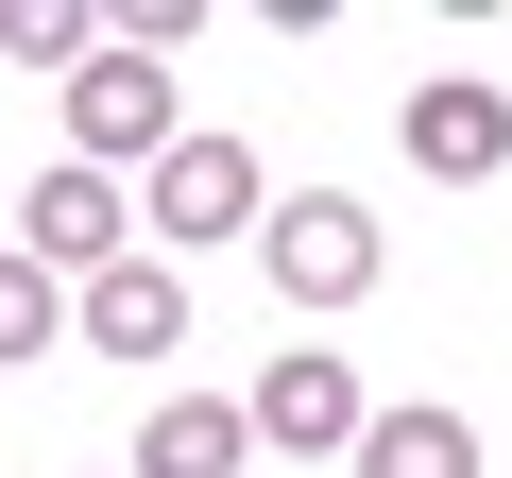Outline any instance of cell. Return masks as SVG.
Returning <instances> with one entry per match:
<instances>
[{
  "mask_svg": "<svg viewBox=\"0 0 512 478\" xmlns=\"http://www.w3.org/2000/svg\"><path fill=\"white\" fill-rule=\"evenodd\" d=\"M256 257H274V308H359L376 274H393V239H376V205L359 188H291V205H256Z\"/></svg>",
  "mask_w": 512,
  "mask_h": 478,
  "instance_id": "cell-1",
  "label": "cell"
},
{
  "mask_svg": "<svg viewBox=\"0 0 512 478\" xmlns=\"http://www.w3.org/2000/svg\"><path fill=\"white\" fill-rule=\"evenodd\" d=\"M171 137H188V120H171V69L103 35V52L69 69V171H103V188H120V171H154Z\"/></svg>",
  "mask_w": 512,
  "mask_h": 478,
  "instance_id": "cell-2",
  "label": "cell"
},
{
  "mask_svg": "<svg viewBox=\"0 0 512 478\" xmlns=\"http://www.w3.org/2000/svg\"><path fill=\"white\" fill-rule=\"evenodd\" d=\"M18 257H35L52 291L120 274V257H137V188H103V171H69V154H52V171L18 188Z\"/></svg>",
  "mask_w": 512,
  "mask_h": 478,
  "instance_id": "cell-3",
  "label": "cell"
},
{
  "mask_svg": "<svg viewBox=\"0 0 512 478\" xmlns=\"http://www.w3.org/2000/svg\"><path fill=\"white\" fill-rule=\"evenodd\" d=\"M256 154L239 137H171L154 171H137V222H154V257H188V239H256Z\"/></svg>",
  "mask_w": 512,
  "mask_h": 478,
  "instance_id": "cell-4",
  "label": "cell"
},
{
  "mask_svg": "<svg viewBox=\"0 0 512 478\" xmlns=\"http://www.w3.org/2000/svg\"><path fill=\"white\" fill-rule=\"evenodd\" d=\"M376 427V393H359V359H325V342H291L274 376L239 393V444H291V461H342Z\"/></svg>",
  "mask_w": 512,
  "mask_h": 478,
  "instance_id": "cell-5",
  "label": "cell"
},
{
  "mask_svg": "<svg viewBox=\"0 0 512 478\" xmlns=\"http://www.w3.org/2000/svg\"><path fill=\"white\" fill-rule=\"evenodd\" d=\"M393 137H410V171H427V188H495V171H512V86L444 69V86H410V103H393Z\"/></svg>",
  "mask_w": 512,
  "mask_h": 478,
  "instance_id": "cell-6",
  "label": "cell"
},
{
  "mask_svg": "<svg viewBox=\"0 0 512 478\" xmlns=\"http://www.w3.org/2000/svg\"><path fill=\"white\" fill-rule=\"evenodd\" d=\"M69 325H86L103 359H188V274H171V257H120V274L69 291Z\"/></svg>",
  "mask_w": 512,
  "mask_h": 478,
  "instance_id": "cell-7",
  "label": "cell"
},
{
  "mask_svg": "<svg viewBox=\"0 0 512 478\" xmlns=\"http://www.w3.org/2000/svg\"><path fill=\"white\" fill-rule=\"evenodd\" d=\"M256 444H239V393H154V427H137V461L120 478H239Z\"/></svg>",
  "mask_w": 512,
  "mask_h": 478,
  "instance_id": "cell-8",
  "label": "cell"
},
{
  "mask_svg": "<svg viewBox=\"0 0 512 478\" xmlns=\"http://www.w3.org/2000/svg\"><path fill=\"white\" fill-rule=\"evenodd\" d=\"M342 461H359V478H478V427H461V410H427V393H410V410H376V427H359V444H342Z\"/></svg>",
  "mask_w": 512,
  "mask_h": 478,
  "instance_id": "cell-9",
  "label": "cell"
},
{
  "mask_svg": "<svg viewBox=\"0 0 512 478\" xmlns=\"http://www.w3.org/2000/svg\"><path fill=\"white\" fill-rule=\"evenodd\" d=\"M86 52H103V18H86V0H0V69H52V86H69Z\"/></svg>",
  "mask_w": 512,
  "mask_h": 478,
  "instance_id": "cell-10",
  "label": "cell"
},
{
  "mask_svg": "<svg viewBox=\"0 0 512 478\" xmlns=\"http://www.w3.org/2000/svg\"><path fill=\"white\" fill-rule=\"evenodd\" d=\"M52 342H69V291L18 257V239H0V376H18V359H52Z\"/></svg>",
  "mask_w": 512,
  "mask_h": 478,
  "instance_id": "cell-11",
  "label": "cell"
}]
</instances>
